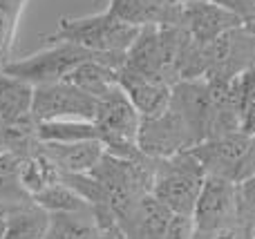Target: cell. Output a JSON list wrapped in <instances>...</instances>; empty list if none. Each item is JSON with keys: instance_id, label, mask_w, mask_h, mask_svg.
Here are the masks:
<instances>
[{"instance_id": "1", "label": "cell", "mask_w": 255, "mask_h": 239, "mask_svg": "<svg viewBox=\"0 0 255 239\" xmlns=\"http://www.w3.org/2000/svg\"><path fill=\"white\" fill-rule=\"evenodd\" d=\"M139 31V27L119 20L106 9L101 13H90V16L61 18L56 31L43 36V43L70 40V43H76L81 47L103 56L108 65L119 70V67H124L126 52L134 43Z\"/></svg>"}, {"instance_id": "2", "label": "cell", "mask_w": 255, "mask_h": 239, "mask_svg": "<svg viewBox=\"0 0 255 239\" xmlns=\"http://www.w3.org/2000/svg\"><path fill=\"white\" fill-rule=\"evenodd\" d=\"M186 43L188 31L184 27H143L126 52L124 65L175 85Z\"/></svg>"}, {"instance_id": "3", "label": "cell", "mask_w": 255, "mask_h": 239, "mask_svg": "<svg viewBox=\"0 0 255 239\" xmlns=\"http://www.w3.org/2000/svg\"><path fill=\"white\" fill-rule=\"evenodd\" d=\"M206 170L190 150L177 152L168 159H154L152 195L172 215H193L202 192Z\"/></svg>"}, {"instance_id": "4", "label": "cell", "mask_w": 255, "mask_h": 239, "mask_svg": "<svg viewBox=\"0 0 255 239\" xmlns=\"http://www.w3.org/2000/svg\"><path fill=\"white\" fill-rule=\"evenodd\" d=\"M92 177L103 186L115 217L126 213L136 199L152 190L154 159L141 155L136 159H124L110 152H103L101 161L92 168Z\"/></svg>"}, {"instance_id": "5", "label": "cell", "mask_w": 255, "mask_h": 239, "mask_svg": "<svg viewBox=\"0 0 255 239\" xmlns=\"http://www.w3.org/2000/svg\"><path fill=\"white\" fill-rule=\"evenodd\" d=\"M90 58H101L106 63V58L99 54L90 52V49L81 47L70 40H49L43 43V49L31 56L18 58V61H9L2 67L4 74L22 79L27 83L36 85H47L56 83V80H65L81 63L90 61Z\"/></svg>"}, {"instance_id": "6", "label": "cell", "mask_w": 255, "mask_h": 239, "mask_svg": "<svg viewBox=\"0 0 255 239\" xmlns=\"http://www.w3.org/2000/svg\"><path fill=\"white\" fill-rule=\"evenodd\" d=\"M92 121L97 125L99 141L103 143L106 152L115 157H124V159H136L143 155L139 150V143H136L141 114L126 96L121 85L99 101L97 114Z\"/></svg>"}, {"instance_id": "7", "label": "cell", "mask_w": 255, "mask_h": 239, "mask_svg": "<svg viewBox=\"0 0 255 239\" xmlns=\"http://www.w3.org/2000/svg\"><path fill=\"white\" fill-rule=\"evenodd\" d=\"M206 174L240 183L255 174V137L247 132H231L211 137L190 148Z\"/></svg>"}, {"instance_id": "8", "label": "cell", "mask_w": 255, "mask_h": 239, "mask_svg": "<svg viewBox=\"0 0 255 239\" xmlns=\"http://www.w3.org/2000/svg\"><path fill=\"white\" fill-rule=\"evenodd\" d=\"M193 222L195 235L202 237H211L226 228L240 226L235 183L215 174H206L193 210Z\"/></svg>"}, {"instance_id": "9", "label": "cell", "mask_w": 255, "mask_h": 239, "mask_svg": "<svg viewBox=\"0 0 255 239\" xmlns=\"http://www.w3.org/2000/svg\"><path fill=\"white\" fill-rule=\"evenodd\" d=\"M99 101L92 94L83 92L70 80H56L47 85H36L31 114L36 121H92L97 114Z\"/></svg>"}, {"instance_id": "10", "label": "cell", "mask_w": 255, "mask_h": 239, "mask_svg": "<svg viewBox=\"0 0 255 239\" xmlns=\"http://www.w3.org/2000/svg\"><path fill=\"white\" fill-rule=\"evenodd\" d=\"M255 67V31L249 27H235L211 43V65L206 80L231 83L244 72Z\"/></svg>"}, {"instance_id": "11", "label": "cell", "mask_w": 255, "mask_h": 239, "mask_svg": "<svg viewBox=\"0 0 255 239\" xmlns=\"http://www.w3.org/2000/svg\"><path fill=\"white\" fill-rule=\"evenodd\" d=\"M170 107L184 119V123L193 132L195 146L211 139L213 128H215V98L206 79L177 80L172 85Z\"/></svg>"}, {"instance_id": "12", "label": "cell", "mask_w": 255, "mask_h": 239, "mask_svg": "<svg viewBox=\"0 0 255 239\" xmlns=\"http://www.w3.org/2000/svg\"><path fill=\"white\" fill-rule=\"evenodd\" d=\"M139 150L150 159H168L177 152L190 150L195 146L193 132L179 114L168 105L157 116H145L139 125Z\"/></svg>"}, {"instance_id": "13", "label": "cell", "mask_w": 255, "mask_h": 239, "mask_svg": "<svg viewBox=\"0 0 255 239\" xmlns=\"http://www.w3.org/2000/svg\"><path fill=\"white\" fill-rule=\"evenodd\" d=\"M242 25L244 22L233 11H229L226 7L213 2V0L184 2L181 27L197 43H213V40L220 38L229 29H235V27H242Z\"/></svg>"}, {"instance_id": "14", "label": "cell", "mask_w": 255, "mask_h": 239, "mask_svg": "<svg viewBox=\"0 0 255 239\" xmlns=\"http://www.w3.org/2000/svg\"><path fill=\"white\" fill-rule=\"evenodd\" d=\"M170 219V210L152 192H148L117 217V226L126 239H163Z\"/></svg>"}, {"instance_id": "15", "label": "cell", "mask_w": 255, "mask_h": 239, "mask_svg": "<svg viewBox=\"0 0 255 239\" xmlns=\"http://www.w3.org/2000/svg\"><path fill=\"white\" fill-rule=\"evenodd\" d=\"M117 80H119L121 89L126 92V96L130 98V103L141 114V119L161 114L170 105L172 85L166 83V80L141 74L136 70H130L128 65L117 70Z\"/></svg>"}, {"instance_id": "16", "label": "cell", "mask_w": 255, "mask_h": 239, "mask_svg": "<svg viewBox=\"0 0 255 239\" xmlns=\"http://www.w3.org/2000/svg\"><path fill=\"white\" fill-rule=\"evenodd\" d=\"M108 11L139 29L143 27H181L184 2L179 0H110Z\"/></svg>"}, {"instance_id": "17", "label": "cell", "mask_w": 255, "mask_h": 239, "mask_svg": "<svg viewBox=\"0 0 255 239\" xmlns=\"http://www.w3.org/2000/svg\"><path fill=\"white\" fill-rule=\"evenodd\" d=\"M43 152L56 163V168L65 174H81L92 172V168L101 161L103 148L101 141H74V143H49L43 141Z\"/></svg>"}, {"instance_id": "18", "label": "cell", "mask_w": 255, "mask_h": 239, "mask_svg": "<svg viewBox=\"0 0 255 239\" xmlns=\"http://www.w3.org/2000/svg\"><path fill=\"white\" fill-rule=\"evenodd\" d=\"M34 85L0 72V128L31 119Z\"/></svg>"}, {"instance_id": "19", "label": "cell", "mask_w": 255, "mask_h": 239, "mask_svg": "<svg viewBox=\"0 0 255 239\" xmlns=\"http://www.w3.org/2000/svg\"><path fill=\"white\" fill-rule=\"evenodd\" d=\"M4 239H45L52 222V213L38 206L36 201H29L27 206L11 210L4 215Z\"/></svg>"}, {"instance_id": "20", "label": "cell", "mask_w": 255, "mask_h": 239, "mask_svg": "<svg viewBox=\"0 0 255 239\" xmlns=\"http://www.w3.org/2000/svg\"><path fill=\"white\" fill-rule=\"evenodd\" d=\"M65 80L74 83L76 87H81L83 92L92 94L97 101H101L103 96H108L110 92H115V89L119 87L117 70L110 67L108 63H103L101 58H90V61L81 63Z\"/></svg>"}, {"instance_id": "21", "label": "cell", "mask_w": 255, "mask_h": 239, "mask_svg": "<svg viewBox=\"0 0 255 239\" xmlns=\"http://www.w3.org/2000/svg\"><path fill=\"white\" fill-rule=\"evenodd\" d=\"M29 201H34V197L20 181V159L0 152V215H9Z\"/></svg>"}, {"instance_id": "22", "label": "cell", "mask_w": 255, "mask_h": 239, "mask_svg": "<svg viewBox=\"0 0 255 239\" xmlns=\"http://www.w3.org/2000/svg\"><path fill=\"white\" fill-rule=\"evenodd\" d=\"M20 181L31 197L38 195L40 190H45L52 183L61 181V170L43 152V146H40V150L36 155L20 161Z\"/></svg>"}, {"instance_id": "23", "label": "cell", "mask_w": 255, "mask_h": 239, "mask_svg": "<svg viewBox=\"0 0 255 239\" xmlns=\"http://www.w3.org/2000/svg\"><path fill=\"white\" fill-rule=\"evenodd\" d=\"M38 123L40 141L49 143H74V141H90L97 139L99 132L94 121H76V119H61V121H36Z\"/></svg>"}, {"instance_id": "24", "label": "cell", "mask_w": 255, "mask_h": 239, "mask_svg": "<svg viewBox=\"0 0 255 239\" xmlns=\"http://www.w3.org/2000/svg\"><path fill=\"white\" fill-rule=\"evenodd\" d=\"M34 201L38 206H43L47 213H79V210L90 208L83 197L72 190L63 179L47 186L45 190H40L38 195H34Z\"/></svg>"}, {"instance_id": "25", "label": "cell", "mask_w": 255, "mask_h": 239, "mask_svg": "<svg viewBox=\"0 0 255 239\" xmlns=\"http://www.w3.org/2000/svg\"><path fill=\"white\" fill-rule=\"evenodd\" d=\"M25 4L27 0H0V72L11 61L18 18H20Z\"/></svg>"}, {"instance_id": "26", "label": "cell", "mask_w": 255, "mask_h": 239, "mask_svg": "<svg viewBox=\"0 0 255 239\" xmlns=\"http://www.w3.org/2000/svg\"><path fill=\"white\" fill-rule=\"evenodd\" d=\"M240 87V114H242V132L255 137V67L244 72L238 79Z\"/></svg>"}, {"instance_id": "27", "label": "cell", "mask_w": 255, "mask_h": 239, "mask_svg": "<svg viewBox=\"0 0 255 239\" xmlns=\"http://www.w3.org/2000/svg\"><path fill=\"white\" fill-rule=\"evenodd\" d=\"M235 192H238V217L240 228L251 235V226L255 224V174L251 179L235 183Z\"/></svg>"}, {"instance_id": "28", "label": "cell", "mask_w": 255, "mask_h": 239, "mask_svg": "<svg viewBox=\"0 0 255 239\" xmlns=\"http://www.w3.org/2000/svg\"><path fill=\"white\" fill-rule=\"evenodd\" d=\"M213 2L226 7L229 11H233L240 20L244 22V27H249L255 31V0H213Z\"/></svg>"}, {"instance_id": "29", "label": "cell", "mask_w": 255, "mask_h": 239, "mask_svg": "<svg viewBox=\"0 0 255 239\" xmlns=\"http://www.w3.org/2000/svg\"><path fill=\"white\" fill-rule=\"evenodd\" d=\"M195 237V222L193 215H172L170 226L163 239H193Z\"/></svg>"}, {"instance_id": "30", "label": "cell", "mask_w": 255, "mask_h": 239, "mask_svg": "<svg viewBox=\"0 0 255 239\" xmlns=\"http://www.w3.org/2000/svg\"><path fill=\"white\" fill-rule=\"evenodd\" d=\"M97 239H126V237H124V233L117 228V231H101L97 235Z\"/></svg>"}, {"instance_id": "31", "label": "cell", "mask_w": 255, "mask_h": 239, "mask_svg": "<svg viewBox=\"0 0 255 239\" xmlns=\"http://www.w3.org/2000/svg\"><path fill=\"white\" fill-rule=\"evenodd\" d=\"M4 228H7V222H4V215H0V239H4Z\"/></svg>"}, {"instance_id": "32", "label": "cell", "mask_w": 255, "mask_h": 239, "mask_svg": "<svg viewBox=\"0 0 255 239\" xmlns=\"http://www.w3.org/2000/svg\"><path fill=\"white\" fill-rule=\"evenodd\" d=\"M251 239H255V224L251 226Z\"/></svg>"}, {"instance_id": "33", "label": "cell", "mask_w": 255, "mask_h": 239, "mask_svg": "<svg viewBox=\"0 0 255 239\" xmlns=\"http://www.w3.org/2000/svg\"><path fill=\"white\" fill-rule=\"evenodd\" d=\"M179 2H193V0H179Z\"/></svg>"}, {"instance_id": "34", "label": "cell", "mask_w": 255, "mask_h": 239, "mask_svg": "<svg viewBox=\"0 0 255 239\" xmlns=\"http://www.w3.org/2000/svg\"><path fill=\"white\" fill-rule=\"evenodd\" d=\"M45 239H54V237H49V235H47V237H45Z\"/></svg>"}]
</instances>
